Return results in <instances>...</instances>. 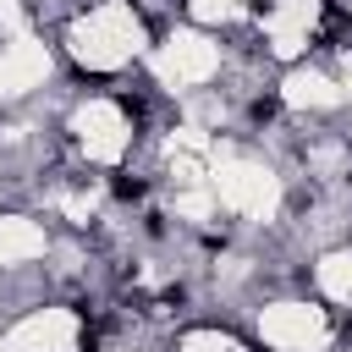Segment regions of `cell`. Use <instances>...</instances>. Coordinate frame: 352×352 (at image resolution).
<instances>
[{"mask_svg":"<svg viewBox=\"0 0 352 352\" xmlns=\"http://www.w3.org/2000/svg\"><path fill=\"white\" fill-rule=\"evenodd\" d=\"M50 44L60 55V72L77 88H121L143 66L154 28L132 0H88Z\"/></svg>","mask_w":352,"mask_h":352,"instance_id":"obj_1","label":"cell"},{"mask_svg":"<svg viewBox=\"0 0 352 352\" xmlns=\"http://www.w3.org/2000/svg\"><path fill=\"white\" fill-rule=\"evenodd\" d=\"M242 330L258 352H336L341 314L314 292H275L242 319Z\"/></svg>","mask_w":352,"mask_h":352,"instance_id":"obj_2","label":"cell"}]
</instances>
